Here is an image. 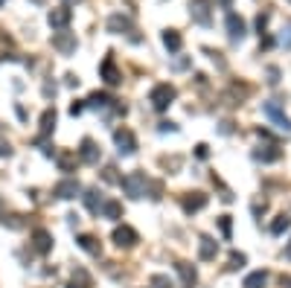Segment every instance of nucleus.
I'll list each match as a JSON object with an SVG mask.
<instances>
[{
	"instance_id": "obj_2",
	"label": "nucleus",
	"mask_w": 291,
	"mask_h": 288,
	"mask_svg": "<svg viewBox=\"0 0 291 288\" xmlns=\"http://www.w3.org/2000/svg\"><path fill=\"white\" fill-rule=\"evenodd\" d=\"M172 99H175V87L172 85H154L152 87V93H149V102H152V108L154 111H166L172 105Z\"/></svg>"
},
{
	"instance_id": "obj_7",
	"label": "nucleus",
	"mask_w": 291,
	"mask_h": 288,
	"mask_svg": "<svg viewBox=\"0 0 291 288\" xmlns=\"http://www.w3.org/2000/svg\"><path fill=\"white\" fill-rule=\"evenodd\" d=\"M262 111H265L268 117L274 119V122H277V128H280V131H289V134H291V119L286 117V114H283V108H280L277 102H265V105H262Z\"/></svg>"
},
{
	"instance_id": "obj_35",
	"label": "nucleus",
	"mask_w": 291,
	"mask_h": 288,
	"mask_svg": "<svg viewBox=\"0 0 291 288\" xmlns=\"http://www.w3.org/2000/svg\"><path fill=\"white\" fill-rule=\"evenodd\" d=\"M265 23H268V15H259V17H257V26H259V32L265 29Z\"/></svg>"
},
{
	"instance_id": "obj_13",
	"label": "nucleus",
	"mask_w": 291,
	"mask_h": 288,
	"mask_svg": "<svg viewBox=\"0 0 291 288\" xmlns=\"http://www.w3.org/2000/svg\"><path fill=\"white\" fill-rule=\"evenodd\" d=\"M216 254H219V245L210 236H201V242H198V256H201L204 262H210V259H216Z\"/></svg>"
},
{
	"instance_id": "obj_9",
	"label": "nucleus",
	"mask_w": 291,
	"mask_h": 288,
	"mask_svg": "<svg viewBox=\"0 0 291 288\" xmlns=\"http://www.w3.org/2000/svg\"><path fill=\"white\" fill-rule=\"evenodd\" d=\"M245 32H248V26H245V20H242L236 12H230L227 15V38L233 41V44H239L242 38H245Z\"/></svg>"
},
{
	"instance_id": "obj_18",
	"label": "nucleus",
	"mask_w": 291,
	"mask_h": 288,
	"mask_svg": "<svg viewBox=\"0 0 291 288\" xmlns=\"http://www.w3.org/2000/svg\"><path fill=\"white\" fill-rule=\"evenodd\" d=\"M254 157H257V160H262V163H274V160H280V157H283V152H280L277 146H259L257 152H254Z\"/></svg>"
},
{
	"instance_id": "obj_40",
	"label": "nucleus",
	"mask_w": 291,
	"mask_h": 288,
	"mask_svg": "<svg viewBox=\"0 0 291 288\" xmlns=\"http://www.w3.org/2000/svg\"><path fill=\"white\" fill-rule=\"evenodd\" d=\"M0 3H3V0H0Z\"/></svg>"
},
{
	"instance_id": "obj_37",
	"label": "nucleus",
	"mask_w": 291,
	"mask_h": 288,
	"mask_svg": "<svg viewBox=\"0 0 291 288\" xmlns=\"http://www.w3.org/2000/svg\"><path fill=\"white\" fill-rule=\"evenodd\" d=\"M286 286L291 288V277H283V288H286Z\"/></svg>"
},
{
	"instance_id": "obj_17",
	"label": "nucleus",
	"mask_w": 291,
	"mask_h": 288,
	"mask_svg": "<svg viewBox=\"0 0 291 288\" xmlns=\"http://www.w3.org/2000/svg\"><path fill=\"white\" fill-rule=\"evenodd\" d=\"M82 201H85V207L90 210V213H102V195H99V189H87L85 195H82Z\"/></svg>"
},
{
	"instance_id": "obj_23",
	"label": "nucleus",
	"mask_w": 291,
	"mask_h": 288,
	"mask_svg": "<svg viewBox=\"0 0 291 288\" xmlns=\"http://www.w3.org/2000/svg\"><path fill=\"white\" fill-rule=\"evenodd\" d=\"M87 105H90V108H117V105H114V99H111L108 93H90Z\"/></svg>"
},
{
	"instance_id": "obj_21",
	"label": "nucleus",
	"mask_w": 291,
	"mask_h": 288,
	"mask_svg": "<svg viewBox=\"0 0 291 288\" xmlns=\"http://www.w3.org/2000/svg\"><path fill=\"white\" fill-rule=\"evenodd\" d=\"M181 44H184V38L178 35V29H166V32H163V47H166L169 52H178L181 50Z\"/></svg>"
},
{
	"instance_id": "obj_24",
	"label": "nucleus",
	"mask_w": 291,
	"mask_h": 288,
	"mask_svg": "<svg viewBox=\"0 0 291 288\" xmlns=\"http://www.w3.org/2000/svg\"><path fill=\"white\" fill-rule=\"evenodd\" d=\"M55 128V108H47L44 114H41V134L47 137Z\"/></svg>"
},
{
	"instance_id": "obj_39",
	"label": "nucleus",
	"mask_w": 291,
	"mask_h": 288,
	"mask_svg": "<svg viewBox=\"0 0 291 288\" xmlns=\"http://www.w3.org/2000/svg\"><path fill=\"white\" fill-rule=\"evenodd\" d=\"M0 207H3V201H0Z\"/></svg>"
},
{
	"instance_id": "obj_12",
	"label": "nucleus",
	"mask_w": 291,
	"mask_h": 288,
	"mask_svg": "<svg viewBox=\"0 0 291 288\" xmlns=\"http://www.w3.org/2000/svg\"><path fill=\"white\" fill-rule=\"evenodd\" d=\"M131 17H125V15H111L108 17V32H117V35H122V32H131Z\"/></svg>"
},
{
	"instance_id": "obj_8",
	"label": "nucleus",
	"mask_w": 291,
	"mask_h": 288,
	"mask_svg": "<svg viewBox=\"0 0 291 288\" xmlns=\"http://www.w3.org/2000/svg\"><path fill=\"white\" fill-rule=\"evenodd\" d=\"M79 192H82V187H79V181H76V178H67V181L55 184V189H52V195H55V198H61V201H70V198H76Z\"/></svg>"
},
{
	"instance_id": "obj_19",
	"label": "nucleus",
	"mask_w": 291,
	"mask_h": 288,
	"mask_svg": "<svg viewBox=\"0 0 291 288\" xmlns=\"http://www.w3.org/2000/svg\"><path fill=\"white\" fill-rule=\"evenodd\" d=\"M52 47L67 55V52L76 50V38H73V35H55V38H52Z\"/></svg>"
},
{
	"instance_id": "obj_16",
	"label": "nucleus",
	"mask_w": 291,
	"mask_h": 288,
	"mask_svg": "<svg viewBox=\"0 0 291 288\" xmlns=\"http://www.w3.org/2000/svg\"><path fill=\"white\" fill-rule=\"evenodd\" d=\"M204 207H207L204 192H192V195L184 198V210H187V213H198V210H204Z\"/></svg>"
},
{
	"instance_id": "obj_33",
	"label": "nucleus",
	"mask_w": 291,
	"mask_h": 288,
	"mask_svg": "<svg viewBox=\"0 0 291 288\" xmlns=\"http://www.w3.org/2000/svg\"><path fill=\"white\" fill-rule=\"evenodd\" d=\"M9 154H12V149H9V143H3V140H0V157H9Z\"/></svg>"
},
{
	"instance_id": "obj_3",
	"label": "nucleus",
	"mask_w": 291,
	"mask_h": 288,
	"mask_svg": "<svg viewBox=\"0 0 291 288\" xmlns=\"http://www.w3.org/2000/svg\"><path fill=\"white\" fill-rule=\"evenodd\" d=\"M114 143H117V152L125 154V157L137 152V137L131 134V128H117L114 131Z\"/></svg>"
},
{
	"instance_id": "obj_20",
	"label": "nucleus",
	"mask_w": 291,
	"mask_h": 288,
	"mask_svg": "<svg viewBox=\"0 0 291 288\" xmlns=\"http://www.w3.org/2000/svg\"><path fill=\"white\" fill-rule=\"evenodd\" d=\"M175 268H178V274H181L184 286H195V283H198V274H195V268H192L189 262H178Z\"/></svg>"
},
{
	"instance_id": "obj_6",
	"label": "nucleus",
	"mask_w": 291,
	"mask_h": 288,
	"mask_svg": "<svg viewBox=\"0 0 291 288\" xmlns=\"http://www.w3.org/2000/svg\"><path fill=\"white\" fill-rule=\"evenodd\" d=\"M79 157H82V163H87V166H96L99 157H102V152H99V146H96L90 137H85L82 146H79Z\"/></svg>"
},
{
	"instance_id": "obj_1",
	"label": "nucleus",
	"mask_w": 291,
	"mask_h": 288,
	"mask_svg": "<svg viewBox=\"0 0 291 288\" xmlns=\"http://www.w3.org/2000/svg\"><path fill=\"white\" fill-rule=\"evenodd\" d=\"M120 187L128 198H143V195L149 192V178H146L143 172H131V175H125L120 181Z\"/></svg>"
},
{
	"instance_id": "obj_38",
	"label": "nucleus",
	"mask_w": 291,
	"mask_h": 288,
	"mask_svg": "<svg viewBox=\"0 0 291 288\" xmlns=\"http://www.w3.org/2000/svg\"><path fill=\"white\" fill-rule=\"evenodd\" d=\"M286 256H289V259H291V248H289V251H286Z\"/></svg>"
},
{
	"instance_id": "obj_11",
	"label": "nucleus",
	"mask_w": 291,
	"mask_h": 288,
	"mask_svg": "<svg viewBox=\"0 0 291 288\" xmlns=\"http://www.w3.org/2000/svg\"><path fill=\"white\" fill-rule=\"evenodd\" d=\"M70 17H73L70 6H58V9H52V12H50V17H47V20H50L52 29H64V26L70 23Z\"/></svg>"
},
{
	"instance_id": "obj_26",
	"label": "nucleus",
	"mask_w": 291,
	"mask_h": 288,
	"mask_svg": "<svg viewBox=\"0 0 291 288\" xmlns=\"http://www.w3.org/2000/svg\"><path fill=\"white\" fill-rule=\"evenodd\" d=\"M102 216H105V219H120V216H122V207L117 201H105L102 204Z\"/></svg>"
},
{
	"instance_id": "obj_29",
	"label": "nucleus",
	"mask_w": 291,
	"mask_h": 288,
	"mask_svg": "<svg viewBox=\"0 0 291 288\" xmlns=\"http://www.w3.org/2000/svg\"><path fill=\"white\" fill-rule=\"evenodd\" d=\"M152 288H172L169 277H163V274H154V277H152Z\"/></svg>"
},
{
	"instance_id": "obj_41",
	"label": "nucleus",
	"mask_w": 291,
	"mask_h": 288,
	"mask_svg": "<svg viewBox=\"0 0 291 288\" xmlns=\"http://www.w3.org/2000/svg\"><path fill=\"white\" fill-rule=\"evenodd\" d=\"M289 3H291V0H289Z\"/></svg>"
},
{
	"instance_id": "obj_22",
	"label": "nucleus",
	"mask_w": 291,
	"mask_h": 288,
	"mask_svg": "<svg viewBox=\"0 0 291 288\" xmlns=\"http://www.w3.org/2000/svg\"><path fill=\"white\" fill-rule=\"evenodd\" d=\"M265 283H268V274L265 271H254L245 277V288H265Z\"/></svg>"
},
{
	"instance_id": "obj_4",
	"label": "nucleus",
	"mask_w": 291,
	"mask_h": 288,
	"mask_svg": "<svg viewBox=\"0 0 291 288\" xmlns=\"http://www.w3.org/2000/svg\"><path fill=\"white\" fill-rule=\"evenodd\" d=\"M189 15H192L195 23L210 26V23H213V15H210V0H189Z\"/></svg>"
},
{
	"instance_id": "obj_36",
	"label": "nucleus",
	"mask_w": 291,
	"mask_h": 288,
	"mask_svg": "<svg viewBox=\"0 0 291 288\" xmlns=\"http://www.w3.org/2000/svg\"><path fill=\"white\" fill-rule=\"evenodd\" d=\"M195 154H198V157H201V160H204V157H207V146H204V143H201V146H198V149H195Z\"/></svg>"
},
{
	"instance_id": "obj_32",
	"label": "nucleus",
	"mask_w": 291,
	"mask_h": 288,
	"mask_svg": "<svg viewBox=\"0 0 291 288\" xmlns=\"http://www.w3.org/2000/svg\"><path fill=\"white\" fill-rule=\"evenodd\" d=\"M82 111H85V102H73V105H70V114H73V117H79Z\"/></svg>"
},
{
	"instance_id": "obj_15",
	"label": "nucleus",
	"mask_w": 291,
	"mask_h": 288,
	"mask_svg": "<svg viewBox=\"0 0 291 288\" xmlns=\"http://www.w3.org/2000/svg\"><path fill=\"white\" fill-rule=\"evenodd\" d=\"M76 245H79L85 254H90V256H99V254H102V245H99L93 236H87V233H82V236L76 239Z\"/></svg>"
},
{
	"instance_id": "obj_10",
	"label": "nucleus",
	"mask_w": 291,
	"mask_h": 288,
	"mask_svg": "<svg viewBox=\"0 0 291 288\" xmlns=\"http://www.w3.org/2000/svg\"><path fill=\"white\" fill-rule=\"evenodd\" d=\"M32 248H35V254H50L52 251V233L50 230H44V227L32 230Z\"/></svg>"
},
{
	"instance_id": "obj_31",
	"label": "nucleus",
	"mask_w": 291,
	"mask_h": 288,
	"mask_svg": "<svg viewBox=\"0 0 291 288\" xmlns=\"http://www.w3.org/2000/svg\"><path fill=\"white\" fill-rule=\"evenodd\" d=\"M58 166H61L64 172H70L73 169V154H61V157H58Z\"/></svg>"
},
{
	"instance_id": "obj_34",
	"label": "nucleus",
	"mask_w": 291,
	"mask_h": 288,
	"mask_svg": "<svg viewBox=\"0 0 291 288\" xmlns=\"http://www.w3.org/2000/svg\"><path fill=\"white\" fill-rule=\"evenodd\" d=\"M160 131H178V125L175 122H160Z\"/></svg>"
},
{
	"instance_id": "obj_28",
	"label": "nucleus",
	"mask_w": 291,
	"mask_h": 288,
	"mask_svg": "<svg viewBox=\"0 0 291 288\" xmlns=\"http://www.w3.org/2000/svg\"><path fill=\"white\" fill-rule=\"evenodd\" d=\"M245 262H248V256H245V254H230V271L245 268Z\"/></svg>"
},
{
	"instance_id": "obj_5",
	"label": "nucleus",
	"mask_w": 291,
	"mask_h": 288,
	"mask_svg": "<svg viewBox=\"0 0 291 288\" xmlns=\"http://www.w3.org/2000/svg\"><path fill=\"white\" fill-rule=\"evenodd\" d=\"M111 239H114L117 248H134V245H137V230L128 227V224H122V227H114Z\"/></svg>"
},
{
	"instance_id": "obj_14",
	"label": "nucleus",
	"mask_w": 291,
	"mask_h": 288,
	"mask_svg": "<svg viewBox=\"0 0 291 288\" xmlns=\"http://www.w3.org/2000/svg\"><path fill=\"white\" fill-rule=\"evenodd\" d=\"M102 79L108 82V85H120L122 82V76H120V70H117V64H114V58H105L102 61Z\"/></svg>"
},
{
	"instance_id": "obj_25",
	"label": "nucleus",
	"mask_w": 291,
	"mask_h": 288,
	"mask_svg": "<svg viewBox=\"0 0 291 288\" xmlns=\"http://www.w3.org/2000/svg\"><path fill=\"white\" fill-rule=\"evenodd\" d=\"M289 227H291V219H289V216H277L274 224H271V233H274V236H283Z\"/></svg>"
},
{
	"instance_id": "obj_27",
	"label": "nucleus",
	"mask_w": 291,
	"mask_h": 288,
	"mask_svg": "<svg viewBox=\"0 0 291 288\" xmlns=\"http://www.w3.org/2000/svg\"><path fill=\"white\" fill-rule=\"evenodd\" d=\"M73 280H79V283H82V286H76V283H70L67 288H90V277H87V274L82 271V268H79V271L73 274Z\"/></svg>"
},
{
	"instance_id": "obj_30",
	"label": "nucleus",
	"mask_w": 291,
	"mask_h": 288,
	"mask_svg": "<svg viewBox=\"0 0 291 288\" xmlns=\"http://www.w3.org/2000/svg\"><path fill=\"white\" fill-rule=\"evenodd\" d=\"M219 230H222L224 239H230V230H233V224H230V216H222V219H219Z\"/></svg>"
}]
</instances>
